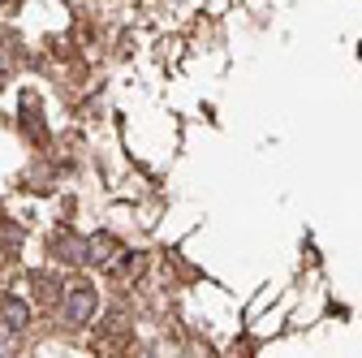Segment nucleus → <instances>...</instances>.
Here are the masks:
<instances>
[{
    "label": "nucleus",
    "mask_w": 362,
    "mask_h": 358,
    "mask_svg": "<svg viewBox=\"0 0 362 358\" xmlns=\"http://www.w3.org/2000/svg\"><path fill=\"white\" fill-rule=\"evenodd\" d=\"M90 311H95V289H90V285H74L65 294V324H86Z\"/></svg>",
    "instance_id": "1"
},
{
    "label": "nucleus",
    "mask_w": 362,
    "mask_h": 358,
    "mask_svg": "<svg viewBox=\"0 0 362 358\" xmlns=\"http://www.w3.org/2000/svg\"><path fill=\"white\" fill-rule=\"evenodd\" d=\"M82 259H86V263H100V267H112V259H117V242L104 238V233H100V238H86V242H82Z\"/></svg>",
    "instance_id": "2"
},
{
    "label": "nucleus",
    "mask_w": 362,
    "mask_h": 358,
    "mask_svg": "<svg viewBox=\"0 0 362 358\" xmlns=\"http://www.w3.org/2000/svg\"><path fill=\"white\" fill-rule=\"evenodd\" d=\"M13 350H18V333L9 324H0V358H9Z\"/></svg>",
    "instance_id": "4"
},
{
    "label": "nucleus",
    "mask_w": 362,
    "mask_h": 358,
    "mask_svg": "<svg viewBox=\"0 0 362 358\" xmlns=\"http://www.w3.org/2000/svg\"><path fill=\"white\" fill-rule=\"evenodd\" d=\"M0 324H9L18 333L22 324H30V306L22 298H0Z\"/></svg>",
    "instance_id": "3"
}]
</instances>
